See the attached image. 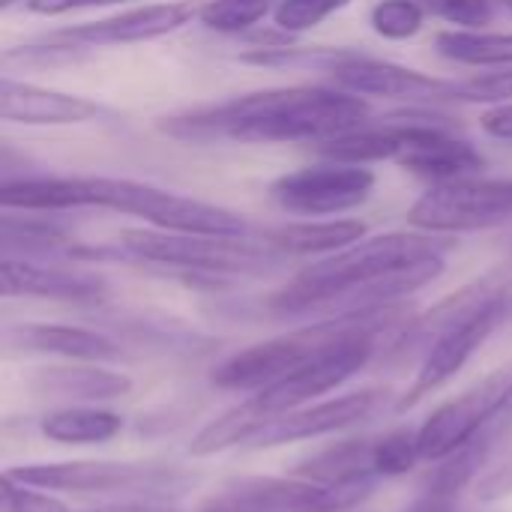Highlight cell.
Wrapping results in <instances>:
<instances>
[{"mask_svg": "<svg viewBox=\"0 0 512 512\" xmlns=\"http://www.w3.org/2000/svg\"><path fill=\"white\" fill-rule=\"evenodd\" d=\"M450 99L462 102H512V66H504L501 72H486L468 81H453Z\"/></svg>", "mask_w": 512, "mask_h": 512, "instance_id": "obj_31", "label": "cell"}, {"mask_svg": "<svg viewBox=\"0 0 512 512\" xmlns=\"http://www.w3.org/2000/svg\"><path fill=\"white\" fill-rule=\"evenodd\" d=\"M0 291H3V297H45V300H66V303H99L108 294V285H105V279H99L93 273L3 258Z\"/></svg>", "mask_w": 512, "mask_h": 512, "instance_id": "obj_17", "label": "cell"}, {"mask_svg": "<svg viewBox=\"0 0 512 512\" xmlns=\"http://www.w3.org/2000/svg\"><path fill=\"white\" fill-rule=\"evenodd\" d=\"M126 0H27V9L36 15H63L75 9H90V6H114Z\"/></svg>", "mask_w": 512, "mask_h": 512, "instance_id": "obj_34", "label": "cell"}, {"mask_svg": "<svg viewBox=\"0 0 512 512\" xmlns=\"http://www.w3.org/2000/svg\"><path fill=\"white\" fill-rule=\"evenodd\" d=\"M396 162L423 177H432L438 183L465 180V177L483 171V165H486L483 156L471 144H465L435 126H426V123L405 126V147Z\"/></svg>", "mask_w": 512, "mask_h": 512, "instance_id": "obj_18", "label": "cell"}, {"mask_svg": "<svg viewBox=\"0 0 512 512\" xmlns=\"http://www.w3.org/2000/svg\"><path fill=\"white\" fill-rule=\"evenodd\" d=\"M372 492L375 483L324 486L306 477H240L207 495L195 512H348Z\"/></svg>", "mask_w": 512, "mask_h": 512, "instance_id": "obj_8", "label": "cell"}, {"mask_svg": "<svg viewBox=\"0 0 512 512\" xmlns=\"http://www.w3.org/2000/svg\"><path fill=\"white\" fill-rule=\"evenodd\" d=\"M447 243L432 234H381L300 270L267 306L276 315H351L399 303L444 273Z\"/></svg>", "mask_w": 512, "mask_h": 512, "instance_id": "obj_1", "label": "cell"}, {"mask_svg": "<svg viewBox=\"0 0 512 512\" xmlns=\"http://www.w3.org/2000/svg\"><path fill=\"white\" fill-rule=\"evenodd\" d=\"M438 18L459 24L462 30H477L492 21V0H423Z\"/></svg>", "mask_w": 512, "mask_h": 512, "instance_id": "obj_32", "label": "cell"}, {"mask_svg": "<svg viewBox=\"0 0 512 512\" xmlns=\"http://www.w3.org/2000/svg\"><path fill=\"white\" fill-rule=\"evenodd\" d=\"M507 291V279H498V276H489L477 285H468L462 288L459 294L447 297L441 306H435L432 312H426L423 318L411 321L402 336L390 345V363H408L420 354H426L432 348V342L447 330L453 327L456 321H462L465 315H471L474 309H480L483 303H489L492 297L504 294Z\"/></svg>", "mask_w": 512, "mask_h": 512, "instance_id": "obj_19", "label": "cell"}, {"mask_svg": "<svg viewBox=\"0 0 512 512\" xmlns=\"http://www.w3.org/2000/svg\"><path fill=\"white\" fill-rule=\"evenodd\" d=\"M333 78L342 90L357 96H399V99H450L453 81L423 75L396 63H384L363 54H348L333 66Z\"/></svg>", "mask_w": 512, "mask_h": 512, "instance_id": "obj_15", "label": "cell"}, {"mask_svg": "<svg viewBox=\"0 0 512 512\" xmlns=\"http://www.w3.org/2000/svg\"><path fill=\"white\" fill-rule=\"evenodd\" d=\"M402 321H408V309L399 303L369 309V312L321 318L294 333H285V336H276V339H267L246 351L231 354L228 360H222L213 369V384L219 390H255L258 393V390L276 384L279 378L291 375L294 369H300L306 360H312L324 348L342 342L345 336H354L369 327L396 330Z\"/></svg>", "mask_w": 512, "mask_h": 512, "instance_id": "obj_3", "label": "cell"}, {"mask_svg": "<svg viewBox=\"0 0 512 512\" xmlns=\"http://www.w3.org/2000/svg\"><path fill=\"white\" fill-rule=\"evenodd\" d=\"M84 207H108L150 222L159 231H183V234H249L243 216L186 198L177 192H165L135 180L114 177H78Z\"/></svg>", "mask_w": 512, "mask_h": 512, "instance_id": "obj_6", "label": "cell"}, {"mask_svg": "<svg viewBox=\"0 0 512 512\" xmlns=\"http://www.w3.org/2000/svg\"><path fill=\"white\" fill-rule=\"evenodd\" d=\"M12 480L45 492L117 495L123 501H174L195 489L198 477L180 468L144 462H45L6 471Z\"/></svg>", "mask_w": 512, "mask_h": 512, "instance_id": "obj_5", "label": "cell"}, {"mask_svg": "<svg viewBox=\"0 0 512 512\" xmlns=\"http://www.w3.org/2000/svg\"><path fill=\"white\" fill-rule=\"evenodd\" d=\"M0 512H72L63 501L45 495V489L12 480L6 471L0 477Z\"/></svg>", "mask_w": 512, "mask_h": 512, "instance_id": "obj_30", "label": "cell"}, {"mask_svg": "<svg viewBox=\"0 0 512 512\" xmlns=\"http://www.w3.org/2000/svg\"><path fill=\"white\" fill-rule=\"evenodd\" d=\"M498 3H504V6H507V9L512 12V0H498Z\"/></svg>", "mask_w": 512, "mask_h": 512, "instance_id": "obj_38", "label": "cell"}, {"mask_svg": "<svg viewBox=\"0 0 512 512\" xmlns=\"http://www.w3.org/2000/svg\"><path fill=\"white\" fill-rule=\"evenodd\" d=\"M366 237V225L357 219L333 222H294L267 234L273 246L288 255H315V252H342Z\"/></svg>", "mask_w": 512, "mask_h": 512, "instance_id": "obj_23", "label": "cell"}, {"mask_svg": "<svg viewBox=\"0 0 512 512\" xmlns=\"http://www.w3.org/2000/svg\"><path fill=\"white\" fill-rule=\"evenodd\" d=\"M420 459H423V453H420V432H414V429H393V432L378 435V471H381V477H402Z\"/></svg>", "mask_w": 512, "mask_h": 512, "instance_id": "obj_27", "label": "cell"}, {"mask_svg": "<svg viewBox=\"0 0 512 512\" xmlns=\"http://www.w3.org/2000/svg\"><path fill=\"white\" fill-rule=\"evenodd\" d=\"M294 477H306L324 486H351V483H378V435L351 438L333 444L294 465Z\"/></svg>", "mask_w": 512, "mask_h": 512, "instance_id": "obj_22", "label": "cell"}, {"mask_svg": "<svg viewBox=\"0 0 512 512\" xmlns=\"http://www.w3.org/2000/svg\"><path fill=\"white\" fill-rule=\"evenodd\" d=\"M273 0H204L198 21L219 33H240L270 15Z\"/></svg>", "mask_w": 512, "mask_h": 512, "instance_id": "obj_26", "label": "cell"}, {"mask_svg": "<svg viewBox=\"0 0 512 512\" xmlns=\"http://www.w3.org/2000/svg\"><path fill=\"white\" fill-rule=\"evenodd\" d=\"M387 399H390L387 390H360V393H348V396L327 399L318 405H303L297 411L264 420L243 441V447L267 450V447H282V444H294V441L324 438V435L342 432L348 426H357L363 420H372L378 411H384Z\"/></svg>", "mask_w": 512, "mask_h": 512, "instance_id": "obj_12", "label": "cell"}, {"mask_svg": "<svg viewBox=\"0 0 512 512\" xmlns=\"http://www.w3.org/2000/svg\"><path fill=\"white\" fill-rule=\"evenodd\" d=\"M123 432V417L93 405H63L42 420V435L57 444H105Z\"/></svg>", "mask_w": 512, "mask_h": 512, "instance_id": "obj_24", "label": "cell"}, {"mask_svg": "<svg viewBox=\"0 0 512 512\" xmlns=\"http://www.w3.org/2000/svg\"><path fill=\"white\" fill-rule=\"evenodd\" d=\"M201 6H204V0L150 3V6L126 9V12L102 18V21H87V24H78V27H66V30L48 36V42H60V48H66L69 42H75V45L144 42V39H156V36L180 30L183 24L198 18Z\"/></svg>", "mask_w": 512, "mask_h": 512, "instance_id": "obj_14", "label": "cell"}, {"mask_svg": "<svg viewBox=\"0 0 512 512\" xmlns=\"http://www.w3.org/2000/svg\"><path fill=\"white\" fill-rule=\"evenodd\" d=\"M504 318H507V294H498L480 309H474L471 315H465L462 321H456L453 327H447L423 354L420 372L408 387V393L396 402V411L414 408L417 402L441 390L447 381H453L465 369V363L477 354V348L498 330Z\"/></svg>", "mask_w": 512, "mask_h": 512, "instance_id": "obj_10", "label": "cell"}, {"mask_svg": "<svg viewBox=\"0 0 512 512\" xmlns=\"http://www.w3.org/2000/svg\"><path fill=\"white\" fill-rule=\"evenodd\" d=\"M93 512H180L174 507H165L159 501H120V504H111V507H99Z\"/></svg>", "mask_w": 512, "mask_h": 512, "instance_id": "obj_36", "label": "cell"}, {"mask_svg": "<svg viewBox=\"0 0 512 512\" xmlns=\"http://www.w3.org/2000/svg\"><path fill=\"white\" fill-rule=\"evenodd\" d=\"M512 384V369L492 372L459 399H450L417 429L420 432V453L426 462H444L456 450H462L492 417Z\"/></svg>", "mask_w": 512, "mask_h": 512, "instance_id": "obj_13", "label": "cell"}, {"mask_svg": "<svg viewBox=\"0 0 512 512\" xmlns=\"http://www.w3.org/2000/svg\"><path fill=\"white\" fill-rule=\"evenodd\" d=\"M363 117L366 102L351 90L291 87L234 96L228 102L171 117L162 129L201 141H330L360 129Z\"/></svg>", "mask_w": 512, "mask_h": 512, "instance_id": "obj_2", "label": "cell"}, {"mask_svg": "<svg viewBox=\"0 0 512 512\" xmlns=\"http://www.w3.org/2000/svg\"><path fill=\"white\" fill-rule=\"evenodd\" d=\"M375 189V174L366 165L330 162L291 171L273 183L279 207L303 216H330L363 204Z\"/></svg>", "mask_w": 512, "mask_h": 512, "instance_id": "obj_11", "label": "cell"}, {"mask_svg": "<svg viewBox=\"0 0 512 512\" xmlns=\"http://www.w3.org/2000/svg\"><path fill=\"white\" fill-rule=\"evenodd\" d=\"M384 333H390V330L369 327V330H360L354 336H345L342 342H336V345L324 348L321 354H315L312 360H306L291 375H285L276 384L258 390L252 399H246L240 405V411L252 423V432L264 420L279 417V414H288V411H297V408L309 405L312 399H318V396L342 387L348 378H354L372 360V354L378 351V339Z\"/></svg>", "mask_w": 512, "mask_h": 512, "instance_id": "obj_7", "label": "cell"}, {"mask_svg": "<svg viewBox=\"0 0 512 512\" xmlns=\"http://www.w3.org/2000/svg\"><path fill=\"white\" fill-rule=\"evenodd\" d=\"M96 102L36 84H18L12 78H3L0 84V117L12 123H30V126H66V123H84L96 117Z\"/></svg>", "mask_w": 512, "mask_h": 512, "instance_id": "obj_21", "label": "cell"}, {"mask_svg": "<svg viewBox=\"0 0 512 512\" xmlns=\"http://www.w3.org/2000/svg\"><path fill=\"white\" fill-rule=\"evenodd\" d=\"M18 0H3V9H9V6H15Z\"/></svg>", "mask_w": 512, "mask_h": 512, "instance_id": "obj_37", "label": "cell"}, {"mask_svg": "<svg viewBox=\"0 0 512 512\" xmlns=\"http://www.w3.org/2000/svg\"><path fill=\"white\" fill-rule=\"evenodd\" d=\"M438 51L468 66H512V33L486 30H444L438 33Z\"/></svg>", "mask_w": 512, "mask_h": 512, "instance_id": "obj_25", "label": "cell"}, {"mask_svg": "<svg viewBox=\"0 0 512 512\" xmlns=\"http://www.w3.org/2000/svg\"><path fill=\"white\" fill-rule=\"evenodd\" d=\"M480 126L486 135L501 138V141H512V102H501L495 108H489L480 117Z\"/></svg>", "mask_w": 512, "mask_h": 512, "instance_id": "obj_35", "label": "cell"}, {"mask_svg": "<svg viewBox=\"0 0 512 512\" xmlns=\"http://www.w3.org/2000/svg\"><path fill=\"white\" fill-rule=\"evenodd\" d=\"M477 495H480V501H489V504H495V501H504V498H510L512 495V450L501 459V465L498 468H492L480 483H477Z\"/></svg>", "mask_w": 512, "mask_h": 512, "instance_id": "obj_33", "label": "cell"}, {"mask_svg": "<svg viewBox=\"0 0 512 512\" xmlns=\"http://www.w3.org/2000/svg\"><path fill=\"white\" fill-rule=\"evenodd\" d=\"M3 342L30 354H48L78 363H117L126 354L117 339L69 324H15L3 330Z\"/></svg>", "mask_w": 512, "mask_h": 512, "instance_id": "obj_16", "label": "cell"}, {"mask_svg": "<svg viewBox=\"0 0 512 512\" xmlns=\"http://www.w3.org/2000/svg\"><path fill=\"white\" fill-rule=\"evenodd\" d=\"M27 390L39 399H54L66 405H96L123 399L132 390V378L123 372L90 366H48L36 369L27 381Z\"/></svg>", "mask_w": 512, "mask_h": 512, "instance_id": "obj_20", "label": "cell"}, {"mask_svg": "<svg viewBox=\"0 0 512 512\" xmlns=\"http://www.w3.org/2000/svg\"><path fill=\"white\" fill-rule=\"evenodd\" d=\"M351 0H279L273 9V21L285 33H303L318 27L333 12L345 9Z\"/></svg>", "mask_w": 512, "mask_h": 512, "instance_id": "obj_29", "label": "cell"}, {"mask_svg": "<svg viewBox=\"0 0 512 512\" xmlns=\"http://www.w3.org/2000/svg\"><path fill=\"white\" fill-rule=\"evenodd\" d=\"M372 27L387 39H408L423 27V3L417 0H378L372 6Z\"/></svg>", "mask_w": 512, "mask_h": 512, "instance_id": "obj_28", "label": "cell"}, {"mask_svg": "<svg viewBox=\"0 0 512 512\" xmlns=\"http://www.w3.org/2000/svg\"><path fill=\"white\" fill-rule=\"evenodd\" d=\"M512 216V180H447L435 183L408 213L414 228L459 234L501 225Z\"/></svg>", "mask_w": 512, "mask_h": 512, "instance_id": "obj_9", "label": "cell"}, {"mask_svg": "<svg viewBox=\"0 0 512 512\" xmlns=\"http://www.w3.org/2000/svg\"><path fill=\"white\" fill-rule=\"evenodd\" d=\"M120 255L129 261L192 273L204 282L222 276H261L276 270L288 252L249 234H183V231H126Z\"/></svg>", "mask_w": 512, "mask_h": 512, "instance_id": "obj_4", "label": "cell"}]
</instances>
